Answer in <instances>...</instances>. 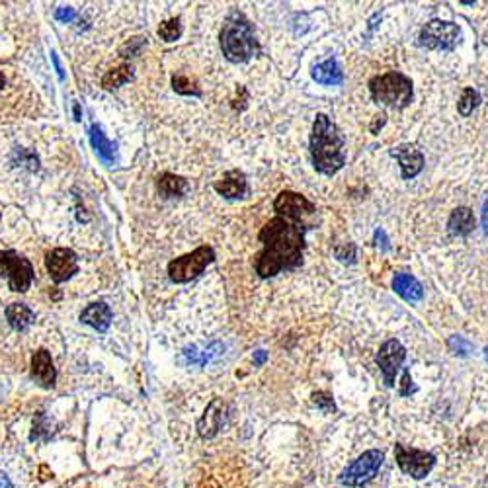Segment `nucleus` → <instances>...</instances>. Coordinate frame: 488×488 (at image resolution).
Segmentation results:
<instances>
[{
	"instance_id": "27",
	"label": "nucleus",
	"mask_w": 488,
	"mask_h": 488,
	"mask_svg": "<svg viewBox=\"0 0 488 488\" xmlns=\"http://www.w3.org/2000/svg\"><path fill=\"white\" fill-rule=\"evenodd\" d=\"M172 89L176 90L178 94H182V96H200L201 94L200 89L195 86V82L188 79V76H182V74H176L172 79Z\"/></svg>"
},
{
	"instance_id": "33",
	"label": "nucleus",
	"mask_w": 488,
	"mask_h": 488,
	"mask_svg": "<svg viewBox=\"0 0 488 488\" xmlns=\"http://www.w3.org/2000/svg\"><path fill=\"white\" fill-rule=\"evenodd\" d=\"M55 18L67 24V22H72V20L76 18V12H74V8H57Z\"/></svg>"
},
{
	"instance_id": "7",
	"label": "nucleus",
	"mask_w": 488,
	"mask_h": 488,
	"mask_svg": "<svg viewBox=\"0 0 488 488\" xmlns=\"http://www.w3.org/2000/svg\"><path fill=\"white\" fill-rule=\"evenodd\" d=\"M215 260V252L211 246H200L190 254L172 260L169 264V278L174 283H188L195 280L211 262Z\"/></svg>"
},
{
	"instance_id": "31",
	"label": "nucleus",
	"mask_w": 488,
	"mask_h": 488,
	"mask_svg": "<svg viewBox=\"0 0 488 488\" xmlns=\"http://www.w3.org/2000/svg\"><path fill=\"white\" fill-rule=\"evenodd\" d=\"M448 348L453 353H459V356H467V353L471 352V344H469L463 336H457V334L449 338Z\"/></svg>"
},
{
	"instance_id": "8",
	"label": "nucleus",
	"mask_w": 488,
	"mask_h": 488,
	"mask_svg": "<svg viewBox=\"0 0 488 488\" xmlns=\"http://www.w3.org/2000/svg\"><path fill=\"white\" fill-rule=\"evenodd\" d=\"M0 273L8 276L10 289L16 293L28 291L35 278L32 262L14 250H0Z\"/></svg>"
},
{
	"instance_id": "15",
	"label": "nucleus",
	"mask_w": 488,
	"mask_h": 488,
	"mask_svg": "<svg viewBox=\"0 0 488 488\" xmlns=\"http://www.w3.org/2000/svg\"><path fill=\"white\" fill-rule=\"evenodd\" d=\"M32 377L43 387H53L57 379L55 365L47 350H38L32 358Z\"/></svg>"
},
{
	"instance_id": "4",
	"label": "nucleus",
	"mask_w": 488,
	"mask_h": 488,
	"mask_svg": "<svg viewBox=\"0 0 488 488\" xmlns=\"http://www.w3.org/2000/svg\"><path fill=\"white\" fill-rule=\"evenodd\" d=\"M369 92L375 104L387 106L391 110H404L414 96L412 80L399 71L373 76L369 80Z\"/></svg>"
},
{
	"instance_id": "28",
	"label": "nucleus",
	"mask_w": 488,
	"mask_h": 488,
	"mask_svg": "<svg viewBox=\"0 0 488 488\" xmlns=\"http://www.w3.org/2000/svg\"><path fill=\"white\" fill-rule=\"evenodd\" d=\"M159 35L164 41H176L182 35V24L178 18H170L166 22H162L159 28Z\"/></svg>"
},
{
	"instance_id": "10",
	"label": "nucleus",
	"mask_w": 488,
	"mask_h": 488,
	"mask_svg": "<svg viewBox=\"0 0 488 488\" xmlns=\"http://www.w3.org/2000/svg\"><path fill=\"white\" fill-rule=\"evenodd\" d=\"M407 360V348L400 344L397 338H391L383 342L375 356V363L383 373V381L387 387H395V379L399 373L400 365Z\"/></svg>"
},
{
	"instance_id": "12",
	"label": "nucleus",
	"mask_w": 488,
	"mask_h": 488,
	"mask_svg": "<svg viewBox=\"0 0 488 488\" xmlns=\"http://www.w3.org/2000/svg\"><path fill=\"white\" fill-rule=\"evenodd\" d=\"M45 266H47L51 280L55 283H63V281L71 280L72 276L79 272V260H76V254L71 249H55L47 252Z\"/></svg>"
},
{
	"instance_id": "38",
	"label": "nucleus",
	"mask_w": 488,
	"mask_h": 488,
	"mask_svg": "<svg viewBox=\"0 0 488 488\" xmlns=\"http://www.w3.org/2000/svg\"><path fill=\"white\" fill-rule=\"evenodd\" d=\"M0 488H16L6 475H0Z\"/></svg>"
},
{
	"instance_id": "37",
	"label": "nucleus",
	"mask_w": 488,
	"mask_h": 488,
	"mask_svg": "<svg viewBox=\"0 0 488 488\" xmlns=\"http://www.w3.org/2000/svg\"><path fill=\"white\" fill-rule=\"evenodd\" d=\"M51 61H53V64H55L57 72H59V79L63 80L64 74H63V69H61V63H59V59H57V53H51Z\"/></svg>"
},
{
	"instance_id": "13",
	"label": "nucleus",
	"mask_w": 488,
	"mask_h": 488,
	"mask_svg": "<svg viewBox=\"0 0 488 488\" xmlns=\"http://www.w3.org/2000/svg\"><path fill=\"white\" fill-rule=\"evenodd\" d=\"M392 159L399 160L400 164V174L404 180H412L416 178L422 169H424V154L418 151L414 144L404 143L399 144V147H392L389 151Z\"/></svg>"
},
{
	"instance_id": "9",
	"label": "nucleus",
	"mask_w": 488,
	"mask_h": 488,
	"mask_svg": "<svg viewBox=\"0 0 488 488\" xmlns=\"http://www.w3.org/2000/svg\"><path fill=\"white\" fill-rule=\"evenodd\" d=\"M395 459H397L400 471L416 480L426 479L433 469V465H436V455L433 453L416 448H407L402 443L395 446Z\"/></svg>"
},
{
	"instance_id": "22",
	"label": "nucleus",
	"mask_w": 488,
	"mask_h": 488,
	"mask_svg": "<svg viewBox=\"0 0 488 488\" xmlns=\"http://www.w3.org/2000/svg\"><path fill=\"white\" fill-rule=\"evenodd\" d=\"M6 319L14 330H25L35 322V312L24 303H10L6 307Z\"/></svg>"
},
{
	"instance_id": "36",
	"label": "nucleus",
	"mask_w": 488,
	"mask_h": 488,
	"mask_svg": "<svg viewBox=\"0 0 488 488\" xmlns=\"http://www.w3.org/2000/svg\"><path fill=\"white\" fill-rule=\"evenodd\" d=\"M480 223H482V231H484V234L488 237V198L487 201H484V205H482V215H480Z\"/></svg>"
},
{
	"instance_id": "18",
	"label": "nucleus",
	"mask_w": 488,
	"mask_h": 488,
	"mask_svg": "<svg viewBox=\"0 0 488 488\" xmlns=\"http://www.w3.org/2000/svg\"><path fill=\"white\" fill-rule=\"evenodd\" d=\"M312 79L324 86H336V84L344 82V71L338 64L336 59H327V61L312 67Z\"/></svg>"
},
{
	"instance_id": "40",
	"label": "nucleus",
	"mask_w": 488,
	"mask_h": 488,
	"mask_svg": "<svg viewBox=\"0 0 488 488\" xmlns=\"http://www.w3.org/2000/svg\"><path fill=\"white\" fill-rule=\"evenodd\" d=\"M4 84H6V79H4V74L0 72V90L4 89Z\"/></svg>"
},
{
	"instance_id": "17",
	"label": "nucleus",
	"mask_w": 488,
	"mask_h": 488,
	"mask_svg": "<svg viewBox=\"0 0 488 488\" xmlns=\"http://www.w3.org/2000/svg\"><path fill=\"white\" fill-rule=\"evenodd\" d=\"M392 289H395V293L399 297H402L404 301H410V303H416V301H420L422 297H424V288H422V283L414 278V276H410V273H395V278H392Z\"/></svg>"
},
{
	"instance_id": "6",
	"label": "nucleus",
	"mask_w": 488,
	"mask_h": 488,
	"mask_svg": "<svg viewBox=\"0 0 488 488\" xmlns=\"http://www.w3.org/2000/svg\"><path fill=\"white\" fill-rule=\"evenodd\" d=\"M385 461V453L381 449H369L365 453H361L356 461L346 467L344 471L340 472V484L350 488H358L368 484L375 479L377 472L381 469V465Z\"/></svg>"
},
{
	"instance_id": "14",
	"label": "nucleus",
	"mask_w": 488,
	"mask_h": 488,
	"mask_svg": "<svg viewBox=\"0 0 488 488\" xmlns=\"http://www.w3.org/2000/svg\"><path fill=\"white\" fill-rule=\"evenodd\" d=\"M215 190L217 193H221L227 200H239V198H244L246 192H249V182H246V176L240 170H229L217 182Z\"/></svg>"
},
{
	"instance_id": "3",
	"label": "nucleus",
	"mask_w": 488,
	"mask_h": 488,
	"mask_svg": "<svg viewBox=\"0 0 488 488\" xmlns=\"http://www.w3.org/2000/svg\"><path fill=\"white\" fill-rule=\"evenodd\" d=\"M221 49L231 63H246L260 51L252 25L244 16L232 14L221 30Z\"/></svg>"
},
{
	"instance_id": "32",
	"label": "nucleus",
	"mask_w": 488,
	"mask_h": 488,
	"mask_svg": "<svg viewBox=\"0 0 488 488\" xmlns=\"http://www.w3.org/2000/svg\"><path fill=\"white\" fill-rule=\"evenodd\" d=\"M416 391V387L412 385V377H410L409 369H404V375H402V387H400V395L402 397H409L410 392Z\"/></svg>"
},
{
	"instance_id": "30",
	"label": "nucleus",
	"mask_w": 488,
	"mask_h": 488,
	"mask_svg": "<svg viewBox=\"0 0 488 488\" xmlns=\"http://www.w3.org/2000/svg\"><path fill=\"white\" fill-rule=\"evenodd\" d=\"M334 254L340 262H346V264H353L356 262V244L353 242H348L344 246H336L334 249Z\"/></svg>"
},
{
	"instance_id": "16",
	"label": "nucleus",
	"mask_w": 488,
	"mask_h": 488,
	"mask_svg": "<svg viewBox=\"0 0 488 488\" xmlns=\"http://www.w3.org/2000/svg\"><path fill=\"white\" fill-rule=\"evenodd\" d=\"M112 319L113 312L110 309V305L102 303V301L100 303H90L84 311L80 312V320L84 324L92 327L94 330H98V332H106V330L110 329Z\"/></svg>"
},
{
	"instance_id": "24",
	"label": "nucleus",
	"mask_w": 488,
	"mask_h": 488,
	"mask_svg": "<svg viewBox=\"0 0 488 488\" xmlns=\"http://www.w3.org/2000/svg\"><path fill=\"white\" fill-rule=\"evenodd\" d=\"M223 352V346L221 344H211L208 346V348H190V350H186L184 356L186 360L190 361V363H193V365H205L208 361H211L215 356H219V353Z\"/></svg>"
},
{
	"instance_id": "21",
	"label": "nucleus",
	"mask_w": 488,
	"mask_h": 488,
	"mask_svg": "<svg viewBox=\"0 0 488 488\" xmlns=\"http://www.w3.org/2000/svg\"><path fill=\"white\" fill-rule=\"evenodd\" d=\"M89 133H90V143H92V147H94V151L98 152V157L104 160V162H108V164H113V160H115V143H112V141L106 137L102 127L96 125V123L90 127Z\"/></svg>"
},
{
	"instance_id": "42",
	"label": "nucleus",
	"mask_w": 488,
	"mask_h": 488,
	"mask_svg": "<svg viewBox=\"0 0 488 488\" xmlns=\"http://www.w3.org/2000/svg\"><path fill=\"white\" fill-rule=\"evenodd\" d=\"M484 356H487V360H488V346H487V350H484Z\"/></svg>"
},
{
	"instance_id": "20",
	"label": "nucleus",
	"mask_w": 488,
	"mask_h": 488,
	"mask_svg": "<svg viewBox=\"0 0 488 488\" xmlns=\"http://www.w3.org/2000/svg\"><path fill=\"white\" fill-rule=\"evenodd\" d=\"M448 231L451 237H469L475 231V215L469 208H457L451 211L448 221Z\"/></svg>"
},
{
	"instance_id": "25",
	"label": "nucleus",
	"mask_w": 488,
	"mask_h": 488,
	"mask_svg": "<svg viewBox=\"0 0 488 488\" xmlns=\"http://www.w3.org/2000/svg\"><path fill=\"white\" fill-rule=\"evenodd\" d=\"M129 79H131V67H129V64H120V67L108 71L104 76H102V86H104L106 90L118 89L121 84H125Z\"/></svg>"
},
{
	"instance_id": "39",
	"label": "nucleus",
	"mask_w": 488,
	"mask_h": 488,
	"mask_svg": "<svg viewBox=\"0 0 488 488\" xmlns=\"http://www.w3.org/2000/svg\"><path fill=\"white\" fill-rule=\"evenodd\" d=\"M266 360V352H258L256 353V363H262Z\"/></svg>"
},
{
	"instance_id": "34",
	"label": "nucleus",
	"mask_w": 488,
	"mask_h": 488,
	"mask_svg": "<svg viewBox=\"0 0 488 488\" xmlns=\"http://www.w3.org/2000/svg\"><path fill=\"white\" fill-rule=\"evenodd\" d=\"M375 244L377 246H381V250H391V244H389V240H387V234H385L383 229H377L375 231Z\"/></svg>"
},
{
	"instance_id": "35",
	"label": "nucleus",
	"mask_w": 488,
	"mask_h": 488,
	"mask_svg": "<svg viewBox=\"0 0 488 488\" xmlns=\"http://www.w3.org/2000/svg\"><path fill=\"white\" fill-rule=\"evenodd\" d=\"M385 121H387V113L385 112H381L379 115H375V120H373V123H371V133H373V135H377V129L383 127Z\"/></svg>"
},
{
	"instance_id": "2",
	"label": "nucleus",
	"mask_w": 488,
	"mask_h": 488,
	"mask_svg": "<svg viewBox=\"0 0 488 488\" xmlns=\"http://www.w3.org/2000/svg\"><path fill=\"white\" fill-rule=\"evenodd\" d=\"M346 139L327 113H317L311 131L312 166L324 176H334L346 164Z\"/></svg>"
},
{
	"instance_id": "23",
	"label": "nucleus",
	"mask_w": 488,
	"mask_h": 488,
	"mask_svg": "<svg viewBox=\"0 0 488 488\" xmlns=\"http://www.w3.org/2000/svg\"><path fill=\"white\" fill-rule=\"evenodd\" d=\"M157 188H159V192L162 193L164 198H182V195L188 192V182H186L182 176L164 172V174H160L159 180H157Z\"/></svg>"
},
{
	"instance_id": "19",
	"label": "nucleus",
	"mask_w": 488,
	"mask_h": 488,
	"mask_svg": "<svg viewBox=\"0 0 488 488\" xmlns=\"http://www.w3.org/2000/svg\"><path fill=\"white\" fill-rule=\"evenodd\" d=\"M223 400L215 399L205 410V414L198 422V432H200L201 438H213L219 430V426L223 422Z\"/></svg>"
},
{
	"instance_id": "41",
	"label": "nucleus",
	"mask_w": 488,
	"mask_h": 488,
	"mask_svg": "<svg viewBox=\"0 0 488 488\" xmlns=\"http://www.w3.org/2000/svg\"><path fill=\"white\" fill-rule=\"evenodd\" d=\"M74 115H76V120H80V108L79 106H74Z\"/></svg>"
},
{
	"instance_id": "1",
	"label": "nucleus",
	"mask_w": 488,
	"mask_h": 488,
	"mask_svg": "<svg viewBox=\"0 0 488 488\" xmlns=\"http://www.w3.org/2000/svg\"><path fill=\"white\" fill-rule=\"evenodd\" d=\"M311 229L307 221L276 215L258 232L262 250L254 256V268L260 278H273L283 270H295L303 264L305 232Z\"/></svg>"
},
{
	"instance_id": "11",
	"label": "nucleus",
	"mask_w": 488,
	"mask_h": 488,
	"mask_svg": "<svg viewBox=\"0 0 488 488\" xmlns=\"http://www.w3.org/2000/svg\"><path fill=\"white\" fill-rule=\"evenodd\" d=\"M273 211H276V215L289 217V219H295V221H305L307 217L317 213V205L307 200L305 195H301V193L285 190L273 201Z\"/></svg>"
},
{
	"instance_id": "29",
	"label": "nucleus",
	"mask_w": 488,
	"mask_h": 488,
	"mask_svg": "<svg viewBox=\"0 0 488 488\" xmlns=\"http://www.w3.org/2000/svg\"><path fill=\"white\" fill-rule=\"evenodd\" d=\"M312 402H314L320 410H324V412H334V410H336L334 397H332L329 391L312 392Z\"/></svg>"
},
{
	"instance_id": "26",
	"label": "nucleus",
	"mask_w": 488,
	"mask_h": 488,
	"mask_svg": "<svg viewBox=\"0 0 488 488\" xmlns=\"http://www.w3.org/2000/svg\"><path fill=\"white\" fill-rule=\"evenodd\" d=\"M480 104V94L475 89H465L461 92V98L457 102V112L461 113L463 118H469L472 110Z\"/></svg>"
},
{
	"instance_id": "5",
	"label": "nucleus",
	"mask_w": 488,
	"mask_h": 488,
	"mask_svg": "<svg viewBox=\"0 0 488 488\" xmlns=\"http://www.w3.org/2000/svg\"><path fill=\"white\" fill-rule=\"evenodd\" d=\"M461 41V30L459 25L448 20H430L420 30L418 45L430 51H453Z\"/></svg>"
}]
</instances>
